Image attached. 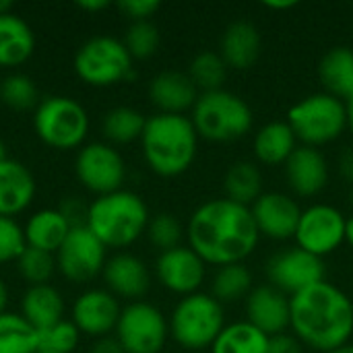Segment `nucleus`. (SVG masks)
Instances as JSON below:
<instances>
[{
	"instance_id": "nucleus-1",
	"label": "nucleus",
	"mask_w": 353,
	"mask_h": 353,
	"mask_svg": "<svg viewBox=\"0 0 353 353\" xmlns=\"http://www.w3.org/2000/svg\"><path fill=\"white\" fill-rule=\"evenodd\" d=\"M259 238L250 207L230 199L203 203L188 221V244L205 265H240L254 252Z\"/></svg>"
},
{
	"instance_id": "nucleus-2",
	"label": "nucleus",
	"mask_w": 353,
	"mask_h": 353,
	"mask_svg": "<svg viewBox=\"0 0 353 353\" xmlns=\"http://www.w3.org/2000/svg\"><path fill=\"white\" fill-rule=\"evenodd\" d=\"M290 327L310 350L335 352L353 335V302L333 283L321 281L290 298Z\"/></svg>"
},
{
	"instance_id": "nucleus-3",
	"label": "nucleus",
	"mask_w": 353,
	"mask_h": 353,
	"mask_svg": "<svg viewBox=\"0 0 353 353\" xmlns=\"http://www.w3.org/2000/svg\"><path fill=\"white\" fill-rule=\"evenodd\" d=\"M199 134L188 116L155 114L147 118L141 147L147 165L163 178L184 174L196 157Z\"/></svg>"
},
{
	"instance_id": "nucleus-4",
	"label": "nucleus",
	"mask_w": 353,
	"mask_h": 353,
	"mask_svg": "<svg viewBox=\"0 0 353 353\" xmlns=\"http://www.w3.org/2000/svg\"><path fill=\"white\" fill-rule=\"evenodd\" d=\"M149 225L145 201L130 190H116L97 196L89 205L87 228L105 248H126L134 244Z\"/></svg>"
},
{
	"instance_id": "nucleus-5",
	"label": "nucleus",
	"mask_w": 353,
	"mask_h": 353,
	"mask_svg": "<svg viewBox=\"0 0 353 353\" xmlns=\"http://www.w3.org/2000/svg\"><path fill=\"white\" fill-rule=\"evenodd\" d=\"M190 120L199 137L213 143H230L250 132L254 116L240 95L217 89L199 95Z\"/></svg>"
},
{
	"instance_id": "nucleus-6",
	"label": "nucleus",
	"mask_w": 353,
	"mask_h": 353,
	"mask_svg": "<svg viewBox=\"0 0 353 353\" xmlns=\"http://www.w3.org/2000/svg\"><path fill=\"white\" fill-rule=\"evenodd\" d=\"M33 126L43 145L58 151H70L85 143L89 134V116L77 99L50 95L37 103Z\"/></svg>"
},
{
	"instance_id": "nucleus-7",
	"label": "nucleus",
	"mask_w": 353,
	"mask_h": 353,
	"mask_svg": "<svg viewBox=\"0 0 353 353\" xmlns=\"http://www.w3.org/2000/svg\"><path fill=\"white\" fill-rule=\"evenodd\" d=\"M285 122L298 141L306 147H319L341 137L347 126V110L339 97L331 93H314L294 103Z\"/></svg>"
},
{
	"instance_id": "nucleus-8",
	"label": "nucleus",
	"mask_w": 353,
	"mask_h": 353,
	"mask_svg": "<svg viewBox=\"0 0 353 353\" xmlns=\"http://www.w3.org/2000/svg\"><path fill=\"white\" fill-rule=\"evenodd\" d=\"M223 327V306L207 294L184 296L176 304L170 321V333L174 341L190 352L211 347Z\"/></svg>"
},
{
	"instance_id": "nucleus-9",
	"label": "nucleus",
	"mask_w": 353,
	"mask_h": 353,
	"mask_svg": "<svg viewBox=\"0 0 353 353\" xmlns=\"http://www.w3.org/2000/svg\"><path fill=\"white\" fill-rule=\"evenodd\" d=\"M77 77L91 87H112L132 77V56L124 41L110 35L87 39L74 54Z\"/></svg>"
},
{
	"instance_id": "nucleus-10",
	"label": "nucleus",
	"mask_w": 353,
	"mask_h": 353,
	"mask_svg": "<svg viewBox=\"0 0 353 353\" xmlns=\"http://www.w3.org/2000/svg\"><path fill=\"white\" fill-rule=\"evenodd\" d=\"M170 335V325L159 308L149 302H130L122 308L116 339L126 353H159Z\"/></svg>"
},
{
	"instance_id": "nucleus-11",
	"label": "nucleus",
	"mask_w": 353,
	"mask_h": 353,
	"mask_svg": "<svg viewBox=\"0 0 353 353\" xmlns=\"http://www.w3.org/2000/svg\"><path fill=\"white\" fill-rule=\"evenodd\" d=\"M74 172L79 182L97 196L122 190L126 178L122 155L108 143H89L81 147L74 161Z\"/></svg>"
},
{
	"instance_id": "nucleus-12",
	"label": "nucleus",
	"mask_w": 353,
	"mask_h": 353,
	"mask_svg": "<svg viewBox=\"0 0 353 353\" xmlns=\"http://www.w3.org/2000/svg\"><path fill=\"white\" fill-rule=\"evenodd\" d=\"M56 269L70 283H87L105 267V246L89 232L87 225L72 228L64 244L58 248Z\"/></svg>"
},
{
	"instance_id": "nucleus-13",
	"label": "nucleus",
	"mask_w": 353,
	"mask_h": 353,
	"mask_svg": "<svg viewBox=\"0 0 353 353\" xmlns=\"http://www.w3.org/2000/svg\"><path fill=\"white\" fill-rule=\"evenodd\" d=\"M345 223L347 219L339 209L331 205H312L302 211L294 238L298 248L323 259L345 242Z\"/></svg>"
},
{
	"instance_id": "nucleus-14",
	"label": "nucleus",
	"mask_w": 353,
	"mask_h": 353,
	"mask_svg": "<svg viewBox=\"0 0 353 353\" xmlns=\"http://www.w3.org/2000/svg\"><path fill=\"white\" fill-rule=\"evenodd\" d=\"M265 273L275 290H279L283 294H292V296L325 281L323 259H319L302 248L283 250V252L271 256L267 261Z\"/></svg>"
},
{
	"instance_id": "nucleus-15",
	"label": "nucleus",
	"mask_w": 353,
	"mask_h": 353,
	"mask_svg": "<svg viewBox=\"0 0 353 353\" xmlns=\"http://www.w3.org/2000/svg\"><path fill=\"white\" fill-rule=\"evenodd\" d=\"M155 273L165 290L180 296H190L196 294L205 281V261L190 246H178L159 254Z\"/></svg>"
},
{
	"instance_id": "nucleus-16",
	"label": "nucleus",
	"mask_w": 353,
	"mask_h": 353,
	"mask_svg": "<svg viewBox=\"0 0 353 353\" xmlns=\"http://www.w3.org/2000/svg\"><path fill=\"white\" fill-rule=\"evenodd\" d=\"M120 312L122 308L114 294L108 290H87L72 304V323L81 333L101 339L116 331Z\"/></svg>"
},
{
	"instance_id": "nucleus-17",
	"label": "nucleus",
	"mask_w": 353,
	"mask_h": 353,
	"mask_svg": "<svg viewBox=\"0 0 353 353\" xmlns=\"http://www.w3.org/2000/svg\"><path fill=\"white\" fill-rule=\"evenodd\" d=\"M259 234L273 240H288L296 236L302 209L283 192H265L250 207Z\"/></svg>"
},
{
	"instance_id": "nucleus-18",
	"label": "nucleus",
	"mask_w": 353,
	"mask_h": 353,
	"mask_svg": "<svg viewBox=\"0 0 353 353\" xmlns=\"http://www.w3.org/2000/svg\"><path fill=\"white\" fill-rule=\"evenodd\" d=\"M246 321L273 337L290 327V298L273 285L254 288L246 298Z\"/></svg>"
},
{
	"instance_id": "nucleus-19",
	"label": "nucleus",
	"mask_w": 353,
	"mask_h": 353,
	"mask_svg": "<svg viewBox=\"0 0 353 353\" xmlns=\"http://www.w3.org/2000/svg\"><path fill=\"white\" fill-rule=\"evenodd\" d=\"M103 279L108 285V292L116 298H126L139 302L149 292L151 275L145 267V263L128 252H118L112 259L105 261L103 267Z\"/></svg>"
},
{
	"instance_id": "nucleus-20",
	"label": "nucleus",
	"mask_w": 353,
	"mask_h": 353,
	"mask_svg": "<svg viewBox=\"0 0 353 353\" xmlns=\"http://www.w3.org/2000/svg\"><path fill=\"white\" fill-rule=\"evenodd\" d=\"M285 176L292 190L300 196L319 194L329 182V165L325 155L316 147H296L285 161Z\"/></svg>"
},
{
	"instance_id": "nucleus-21",
	"label": "nucleus",
	"mask_w": 353,
	"mask_h": 353,
	"mask_svg": "<svg viewBox=\"0 0 353 353\" xmlns=\"http://www.w3.org/2000/svg\"><path fill=\"white\" fill-rule=\"evenodd\" d=\"M149 97L159 114H182L192 110L199 93L188 74L178 70H163L149 83Z\"/></svg>"
},
{
	"instance_id": "nucleus-22",
	"label": "nucleus",
	"mask_w": 353,
	"mask_h": 353,
	"mask_svg": "<svg viewBox=\"0 0 353 353\" xmlns=\"http://www.w3.org/2000/svg\"><path fill=\"white\" fill-rule=\"evenodd\" d=\"M35 196V178L14 159L0 161V217H12L23 213Z\"/></svg>"
},
{
	"instance_id": "nucleus-23",
	"label": "nucleus",
	"mask_w": 353,
	"mask_h": 353,
	"mask_svg": "<svg viewBox=\"0 0 353 353\" xmlns=\"http://www.w3.org/2000/svg\"><path fill=\"white\" fill-rule=\"evenodd\" d=\"M219 56L228 68L248 70L261 56V33L250 21H234L221 35Z\"/></svg>"
},
{
	"instance_id": "nucleus-24",
	"label": "nucleus",
	"mask_w": 353,
	"mask_h": 353,
	"mask_svg": "<svg viewBox=\"0 0 353 353\" xmlns=\"http://www.w3.org/2000/svg\"><path fill=\"white\" fill-rule=\"evenodd\" d=\"M21 316L37 331L64 321V300L50 283L31 285L21 300Z\"/></svg>"
},
{
	"instance_id": "nucleus-25",
	"label": "nucleus",
	"mask_w": 353,
	"mask_h": 353,
	"mask_svg": "<svg viewBox=\"0 0 353 353\" xmlns=\"http://www.w3.org/2000/svg\"><path fill=\"white\" fill-rule=\"evenodd\" d=\"M35 50L31 27L17 14H0V68L25 64Z\"/></svg>"
},
{
	"instance_id": "nucleus-26",
	"label": "nucleus",
	"mask_w": 353,
	"mask_h": 353,
	"mask_svg": "<svg viewBox=\"0 0 353 353\" xmlns=\"http://www.w3.org/2000/svg\"><path fill=\"white\" fill-rule=\"evenodd\" d=\"M70 230L72 228L68 225V221L58 209H41L33 213L23 228L27 246L50 252V254L58 252V248L64 244Z\"/></svg>"
},
{
	"instance_id": "nucleus-27",
	"label": "nucleus",
	"mask_w": 353,
	"mask_h": 353,
	"mask_svg": "<svg viewBox=\"0 0 353 353\" xmlns=\"http://www.w3.org/2000/svg\"><path fill=\"white\" fill-rule=\"evenodd\" d=\"M319 77L327 93L339 99L353 97V50L345 46L331 48L319 62Z\"/></svg>"
},
{
	"instance_id": "nucleus-28",
	"label": "nucleus",
	"mask_w": 353,
	"mask_h": 353,
	"mask_svg": "<svg viewBox=\"0 0 353 353\" xmlns=\"http://www.w3.org/2000/svg\"><path fill=\"white\" fill-rule=\"evenodd\" d=\"M296 141L288 122H269L254 137V155L267 165H281L296 151Z\"/></svg>"
},
{
	"instance_id": "nucleus-29",
	"label": "nucleus",
	"mask_w": 353,
	"mask_h": 353,
	"mask_svg": "<svg viewBox=\"0 0 353 353\" xmlns=\"http://www.w3.org/2000/svg\"><path fill=\"white\" fill-rule=\"evenodd\" d=\"M269 335L248 321L223 327L211 345V353H267Z\"/></svg>"
},
{
	"instance_id": "nucleus-30",
	"label": "nucleus",
	"mask_w": 353,
	"mask_h": 353,
	"mask_svg": "<svg viewBox=\"0 0 353 353\" xmlns=\"http://www.w3.org/2000/svg\"><path fill=\"white\" fill-rule=\"evenodd\" d=\"M223 186H225V199L248 207V205H254V201L261 196L263 178L254 163L236 161L228 170Z\"/></svg>"
},
{
	"instance_id": "nucleus-31",
	"label": "nucleus",
	"mask_w": 353,
	"mask_h": 353,
	"mask_svg": "<svg viewBox=\"0 0 353 353\" xmlns=\"http://www.w3.org/2000/svg\"><path fill=\"white\" fill-rule=\"evenodd\" d=\"M37 329H33L21 314H0V353H37Z\"/></svg>"
},
{
	"instance_id": "nucleus-32",
	"label": "nucleus",
	"mask_w": 353,
	"mask_h": 353,
	"mask_svg": "<svg viewBox=\"0 0 353 353\" xmlns=\"http://www.w3.org/2000/svg\"><path fill=\"white\" fill-rule=\"evenodd\" d=\"M147 118L128 105H118L103 116V134L116 145H126L143 137Z\"/></svg>"
},
{
	"instance_id": "nucleus-33",
	"label": "nucleus",
	"mask_w": 353,
	"mask_h": 353,
	"mask_svg": "<svg viewBox=\"0 0 353 353\" xmlns=\"http://www.w3.org/2000/svg\"><path fill=\"white\" fill-rule=\"evenodd\" d=\"M252 292V275L244 265H225L213 277V298L223 302H236L240 298H248Z\"/></svg>"
},
{
	"instance_id": "nucleus-34",
	"label": "nucleus",
	"mask_w": 353,
	"mask_h": 353,
	"mask_svg": "<svg viewBox=\"0 0 353 353\" xmlns=\"http://www.w3.org/2000/svg\"><path fill=\"white\" fill-rule=\"evenodd\" d=\"M225 74H228V64L223 62V58L217 52L196 54L188 68L190 81L194 83L196 89H203V93L221 89Z\"/></svg>"
},
{
	"instance_id": "nucleus-35",
	"label": "nucleus",
	"mask_w": 353,
	"mask_h": 353,
	"mask_svg": "<svg viewBox=\"0 0 353 353\" xmlns=\"http://www.w3.org/2000/svg\"><path fill=\"white\" fill-rule=\"evenodd\" d=\"M37 87L31 77L14 72L0 83V101L17 112H27L37 108Z\"/></svg>"
},
{
	"instance_id": "nucleus-36",
	"label": "nucleus",
	"mask_w": 353,
	"mask_h": 353,
	"mask_svg": "<svg viewBox=\"0 0 353 353\" xmlns=\"http://www.w3.org/2000/svg\"><path fill=\"white\" fill-rule=\"evenodd\" d=\"M17 269L21 277L31 285H43L56 271V256L37 248H25L17 259Z\"/></svg>"
},
{
	"instance_id": "nucleus-37",
	"label": "nucleus",
	"mask_w": 353,
	"mask_h": 353,
	"mask_svg": "<svg viewBox=\"0 0 353 353\" xmlns=\"http://www.w3.org/2000/svg\"><path fill=\"white\" fill-rule=\"evenodd\" d=\"M81 331L72 321H60L43 331H37L39 352L46 353H72L79 345Z\"/></svg>"
},
{
	"instance_id": "nucleus-38",
	"label": "nucleus",
	"mask_w": 353,
	"mask_h": 353,
	"mask_svg": "<svg viewBox=\"0 0 353 353\" xmlns=\"http://www.w3.org/2000/svg\"><path fill=\"white\" fill-rule=\"evenodd\" d=\"M159 29L151 23V21H141V23H132L128 29H126V35H124V46L128 50V54L139 60L143 58H151L157 48H159Z\"/></svg>"
},
{
	"instance_id": "nucleus-39",
	"label": "nucleus",
	"mask_w": 353,
	"mask_h": 353,
	"mask_svg": "<svg viewBox=\"0 0 353 353\" xmlns=\"http://www.w3.org/2000/svg\"><path fill=\"white\" fill-rule=\"evenodd\" d=\"M147 236H149V242H151L155 248H159L161 252H168V250L180 246V240H182V225H180V221H178L174 215H170V213H159V215H155L153 219H149Z\"/></svg>"
},
{
	"instance_id": "nucleus-40",
	"label": "nucleus",
	"mask_w": 353,
	"mask_h": 353,
	"mask_svg": "<svg viewBox=\"0 0 353 353\" xmlns=\"http://www.w3.org/2000/svg\"><path fill=\"white\" fill-rule=\"evenodd\" d=\"M27 248L25 232L12 217H0V265L17 263Z\"/></svg>"
},
{
	"instance_id": "nucleus-41",
	"label": "nucleus",
	"mask_w": 353,
	"mask_h": 353,
	"mask_svg": "<svg viewBox=\"0 0 353 353\" xmlns=\"http://www.w3.org/2000/svg\"><path fill=\"white\" fill-rule=\"evenodd\" d=\"M118 8L132 23H141V21H149L159 10V2L157 0H122Z\"/></svg>"
},
{
	"instance_id": "nucleus-42",
	"label": "nucleus",
	"mask_w": 353,
	"mask_h": 353,
	"mask_svg": "<svg viewBox=\"0 0 353 353\" xmlns=\"http://www.w3.org/2000/svg\"><path fill=\"white\" fill-rule=\"evenodd\" d=\"M58 211L64 215L70 228H83L87 225V215H89V205H85L79 196H68L60 203Z\"/></svg>"
},
{
	"instance_id": "nucleus-43",
	"label": "nucleus",
	"mask_w": 353,
	"mask_h": 353,
	"mask_svg": "<svg viewBox=\"0 0 353 353\" xmlns=\"http://www.w3.org/2000/svg\"><path fill=\"white\" fill-rule=\"evenodd\" d=\"M267 353H302V341L296 335H273L269 337V350Z\"/></svg>"
},
{
	"instance_id": "nucleus-44",
	"label": "nucleus",
	"mask_w": 353,
	"mask_h": 353,
	"mask_svg": "<svg viewBox=\"0 0 353 353\" xmlns=\"http://www.w3.org/2000/svg\"><path fill=\"white\" fill-rule=\"evenodd\" d=\"M91 353H126L122 350V345H120V341L116 339V337H101V339H97L95 343H93V347H91Z\"/></svg>"
},
{
	"instance_id": "nucleus-45",
	"label": "nucleus",
	"mask_w": 353,
	"mask_h": 353,
	"mask_svg": "<svg viewBox=\"0 0 353 353\" xmlns=\"http://www.w3.org/2000/svg\"><path fill=\"white\" fill-rule=\"evenodd\" d=\"M339 170H341V176H343L347 182H352L353 184V147H347V149L341 153Z\"/></svg>"
},
{
	"instance_id": "nucleus-46",
	"label": "nucleus",
	"mask_w": 353,
	"mask_h": 353,
	"mask_svg": "<svg viewBox=\"0 0 353 353\" xmlns=\"http://www.w3.org/2000/svg\"><path fill=\"white\" fill-rule=\"evenodd\" d=\"M77 6L81 10H87V12H99L103 8H108L110 2L108 0H81V2H77Z\"/></svg>"
},
{
	"instance_id": "nucleus-47",
	"label": "nucleus",
	"mask_w": 353,
	"mask_h": 353,
	"mask_svg": "<svg viewBox=\"0 0 353 353\" xmlns=\"http://www.w3.org/2000/svg\"><path fill=\"white\" fill-rule=\"evenodd\" d=\"M263 4L271 10H290V8L298 6L296 0H265Z\"/></svg>"
},
{
	"instance_id": "nucleus-48",
	"label": "nucleus",
	"mask_w": 353,
	"mask_h": 353,
	"mask_svg": "<svg viewBox=\"0 0 353 353\" xmlns=\"http://www.w3.org/2000/svg\"><path fill=\"white\" fill-rule=\"evenodd\" d=\"M6 304H8V290H6L4 281L0 279V314L6 312Z\"/></svg>"
},
{
	"instance_id": "nucleus-49",
	"label": "nucleus",
	"mask_w": 353,
	"mask_h": 353,
	"mask_svg": "<svg viewBox=\"0 0 353 353\" xmlns=\"http://www.w3.org/2000/svg\"><path fill=\"white\" fill-rule=\"evenodd\" d=\"M345 242L353 248V217L347 219V223H345Z\"/></svg>"
},
{
	"instance_id": "nucleus-50",
	"label": "nucleus",
	"mask_w": 353,
	"mask_h": 353,
	"mask_svg": "<svg viewBox=\"0 0 353 353\" xmlns=\"http://www.w3.org/2000/svg\"><path fill=\"white\" fill-rule=\"evenodd\" d=\"M345 110H347V126L352 128V132H353V97L352 99H347Z\"/></svg>"
},
{
	"instance_id": "nucleus-51",
	"label": "nucleus",
	"mask_w": 353,
	"mask_h": 353,
	"mask_svg": "<svg viewBox=\"0 0 353 353\" xmlns=\"http://www.w3.org/2000/svg\"><path fill=\"white\" fill-rule=\"evenodd\" d=\"M10 12H12V2L0 0V14H10Z\"/></svg>"
},
{
	"instance_id": "nucleus-52",
	"label": "nucleus",
	"mask_w": 353,
	"mask_h": 353,
	"mask_svg": "<svg viewBox=\"0 0 353 353\" xmlns=\"http://www.w3.org/2000/svg\"><path fill=\"white\" fill-rule=\"evenodd\" d=\"M331 353H353V345H343V347H339V350H335V352H331Z\"/></svg>"
},
{
	"instance_id": "nucleus-53",
	"label": "nucleus",
	"mask_w": 353,
	"mask_h": 353,
	"mask_svg": "<svg viewBox=\"0 0 353 353\" xmlns=\"http://www.w3.org/2000/svg\"><path fill=\"white\" fill-rule=\"evenodd\" d=\"M4 159H6V147H4V143L0 139V161H4Z\"/></svg>"
},
{
	"instance_id": "nucleus-54",
	"label": "nucleus",
	"mask_w": 353,
	"mask_h": 353,
	"mask_svg": "<svg viewBox=\"0 0 353 353\" xmlns=\"http://www.w3.org/2000/svg\"><path fill=\"white\" fill-rule=\"evenodd\" d=\"M350 201H352V205H353V188H352V194H350Z\"/></svg>"
},
{
	"instance_id": "nucleus-55",
	"label": "nucleus",
	"mask_w": 353,
	"mask_h": 353,
	"mask_svg": "<svg viewBox=\"0 0 353 353\" xmlns=\"http://www.w3.org/2000/svg\"><path fill=\"white\" fill-rule=\"evenodd\" d=\"M37 353H46V352H37Z\"/></svg>"
}]
</instances>
